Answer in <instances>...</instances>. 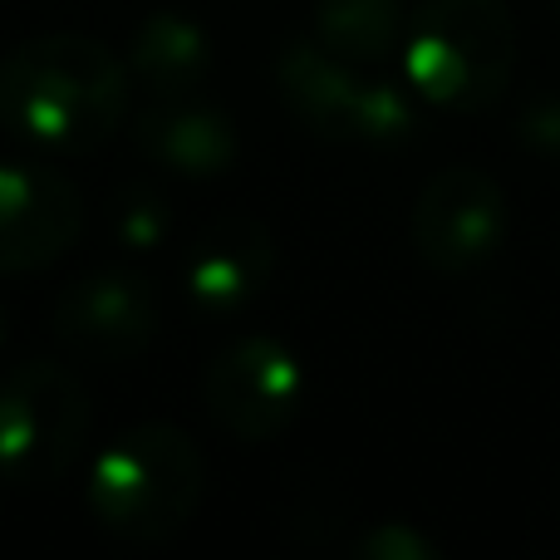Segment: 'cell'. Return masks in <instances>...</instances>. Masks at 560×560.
I'll return each mask as SVG.
<instances>
[{
  "mask_svg": "<svg viewBox=\"0 0 560 560\" xmlns=\"http://www.w3.org/2000/svg\"><path fill=\"white\" fill-rule=\"evenodd\" d=\"M404 84L453 114L492 108L516 69V20L502 0H423L404 35Z\"/></svg>",
  "mask_w": 560,
  "mask_h": 560,
  "instance_id": "obj_3",
  "label": "cell"
},
{
  "mask_svg": "<svg viewBox=\"0 0 560 560\" xmlns=\"http://www.w3.org/2000/svg\"><path fill=\"white\" fill-rule=\"evenodd\" d=\"M163 300L143 271L104 266L69 280L55 300V339L89 364H128L158 339Z\"/></svg>",
  "mask_w": 560,
  "mask_h": 560,
  "instance_id": "obj_7",
  "label": "cell"
},
{
  "mask_svg": "<svg viewBox=\"0 0 560 560\" xmlns=\"http://www.w3.org/2000/svg\"><path fill=\"white\" fill-rule=\"evenodd\" d=\"M276 276V236L256 217L226 212L202 226L183 266V285L202 315L232 319L266 295Z\"/></svg>",
  "mask_w": 560,
  "mask_h": 560,
  "instance_id": "obj_10",
  "label": "cell"
},
{
  "mask_svg": "<svg viewBox=\"0 0 560 560\" xmlns=\"http://www.w3.org/2000/svg\"><path fill=\"white\" fill-rule=\"evenodd\" d=\"M207 463L177 423H133L94 457L84 506L104 536L124 546H163L187 532L202 506Z\"/></svg>",
  "mask_w": 560,
  "mask_h": 560,
  "instance_id": "obj_2",
  "label": "cell"
},
{
  "mask_svg": "<svg viewBox=\"0 0 560 560\" xmlns=\"http://www.w3.org/2000/svg\"><path fill=\"white\" fill-rule=\"evenodd\" d=\"M556 20H560V0H556Z\"/></svg>",
  "mask_w": 560,
  "mask_h": 560,
  "instance_id": "obj_18",
  "label": "cell"
},
{
  "mask_svg": "<svg viewBox=\"0 0 560 560\" xmlns=\"http://www.w3.org/2000/svg\"><path fill=\"white\" fill-rule=\"evenodd\" d=\"M167 202L153 192V187H124L114 202V236L128 246V252H153L167 236Z\"/></svg>",
  "mask_w": 560,
  "mask_h": 560,
  "instance_id": "obj_14",
  "label": "cell"
},
{
  "mask_svg": "<svg viewBox=\"0 0 560 560\" xmlns=\"http://www.w3.org/2000/svg\"><path fill=\"white\" fill-rule=\"evenodd\" d=\"M522 143L541 158H560V98H536L522 114Z\"/></svg>",
  "mask_w": 560,
  "mask_h": 560,
  "instance_id": "obj_16",
  "label": "cell"
},
{
  "mask_svg": "<svg viewBox=\"0 0 560 560\" xmlns=\"http://www.w3.org/2000/svg\"><path fill=\"white\" fill-rule=\"evenodd\" d=\"M354 556H369V560H438L443 546H438L433 536L418 532L413 522H374L354 541Z\"/></svg>",
  "mask_w": 560,
  "mask_h": 560,
  "instance_id": "obj_15",
  "label": "cell"
},
{
  "mask_svg": "<svg viewBox=\"0 0 560 560\" xmlns=\"http://www.w3.org/2000/svg\"><path fill=\"white\" fill-rule=\"evenodd\" d=\"M89 433V394L65 364H30L0 378V477L49 487L74 467Z\"/></svg>",
  "mask_w": 560,
  "mask_h": 560,
  "instance_id": "obj_5",
  "label": "cell"
},
{
  "mask_svg": "<svg viewBox=\"0 0 560 560\" xmlns=\"http://www.w3.org/2000/svg\"><path fill=\"white\" fill-rule=\"evenodd\" d=\"M84 232V197L45 163H0V276L55 266Z\"/></svg>",
  "mask_w": 560,
  "mask_h": 560,
  "instance_id": "obj_9",
  "label": "cell"
},
{
  "mask_svg": "<svg viewBox=\"0 0 560 560\" xmlns=\"http://www.w3.org/2000/svg\"><path fill=\"white\" fill-rule=\"evenodd\" d=\"M310 374L290 345L271 335H242L202 369V404L222 433L242 443H271L300 418Z\"/></svg>",
  "mask_w": 560,
  "mask_h": 560,
  "instance_id": "obj_6",
  "label": "cell"
},
{
  "mask_svg": "<svg viewBox=\"0 0 560 560\" xmlns=\"http://www.w3.org/2000/svg\"><path fill=\"white\" fill-rule=\"evenodd\" d=\"M124 65L153 98H187L212 79V35L183 10H153L128 39Z\"/></svg>",
  "mask_w": 560,
  "mask_h": 560,
  "instance_id": "obj_12",
  "label": "cell"
},
{
  "mask_svg": "<svg viewBox=\"0 0 560 560\" xmlns=\"http://www.w3.org/2000/svg\"><path fill=\"white\" fill-rule=\"evenodd\" d=\"M133 143L153 167L192 183L226 177L242 158V133L232 114L217 104H202L197 94L187 98H153L133 118Z\"/></svg>",
  "mask_w": 560,
  "mask_h": 560,
  "instance_id": "obj_11",
  "label": "cell"
},
{
  "mask_svg": "<svg viewBox=\"0 0 560 560\" xmlns=\"http://www.w3.org/2000/svg\"><path fill=\"white\" fill-rule=\"evenodd\" d=\"M512 232L506 192L482 167H447L413 202V252L438 276H467L502 252Z\"/></svg>",
  "mask_w": 560,
  "mask_h": 560,
  "instance_id": "obj_8",
  "label": "cell"
},
{
  "mask_svg": "<svg viewBox=\"0 0 560 560\" xmlns=\"http://www.w3.org/2000/svg\"><path fill=\"white\" fill-rule=\"evenodd\" d=\"M404 0H315V39L359 69H384L404 49Z\"/></svg>",
  "mask_w": 560,
  "mask_h": 560,
  "instance_id": "obj_13",
  "label": "cell"
},
{
  "mask_svg": "<svg viewBox=\"0 0 560 560\" xmlns=\"http://www.w3.org/2000/svg\"><path fill=\"white\" fill-rule=\"evenodd\" d=\"M133 79L94 35H39L0 59V124L45 153H94L124 128Z\"/></svg>",
  "mask_w": 560,
  "mask_h": 560,
  "instance_id": "obj_1",
  "label": "cell"
},
{
  "mask_svg": "<svg viewBox=\"0 0 560 560\" xmlns=\"http://www.w3.org/2000/svg\"><path fill=\"white\" fill-rule=\"evenodd\" d=\"M5 339H10V315H5V305H0V349H5Z\"/></svg>",
  "mask_w": 560,
  "mask_h": 560,
  "instance_id": "obj_17",
  "label": "cell"
},
{
  "mask_svg": "<svg viewBox=\"0 0 560 560\" xmlns=\"http://www.w3.org/2000/svg\"><path fill=\"white\" fill-rule=\"evenodd\" d=\"M276 89L285 108L329 143L394 148L418 128L413 98L374 69L329 55L319 39H290L276 55Z\"/></svg>",
  "mask_w": 560,
  "mask_h": 560,
  "instance_id": "obj_4",
  "label": "cell"
}]
</instances>
